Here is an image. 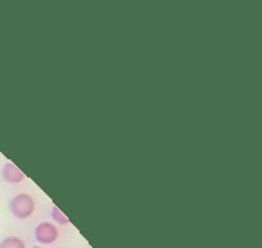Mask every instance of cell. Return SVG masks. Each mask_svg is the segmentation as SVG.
<instances>
[{"mask_svg":"<svg viewBox=\"0 0 262 248\" xmlns=\"http://www.w3.org/2000/svg\"><path fill=\"white\" fill-rule=\"evenodd\" d=\"M9 209H11V214L16 219H27L29 216H33L36 209L35 198L29 194H16L9 203Z\"/></svg>","mask_w":262,"mask_h":248,"instance_id":"6da1fadb","label":"cell"},{"mask_svg":"<svg viewBox=\"0 0 262 248\" xmlns=\"http://www.w3.org/2000/svg\"><path fill=\"white\" fill-rule=\"evenodd\" d=\"M58 237H60V230L54 223L43 221L35 229V239L40 244H53L58 241Z\"/></svg>","mask_w":262,"mask_h":248,"instance_id":"7a4b0ae2","label":"cell"},{"mask_svg":"<svg viewBox=\"0 0 262 248\" xmlns=\"http://www.w3.org/2000/svg\"><path fill=\"white\" fill-rule=\"evenodd\" d=\"M33 248H46V246H33Z\"/></svg>","mask_w":262,"mask_h":248,"instance_id":"8992f818","label":"cell"},{"mask_svg":"<svg viewBox=\"0 0 262 248\" xmlns=\"http://www.w3.org/2000/svg\"><path fill=\"white\" fill-rule=\"evenodd\" d=\"M51 216H53V219L58 223V225H69V217H67L62 210L58 209V206H53V210H51Z\"/></svg>","mask_w":262,"mask_h":248,"instance_id":"5b68a950","label":"cell"},{"mask_svg":"<svg viewBox=\"0 0 262 248\" xmlns=\"http://www.w3.org/2000/svg\"><path fill=\"white\" fill-rule=\"evenodd\" d=\"M0 248H27V244H26V241L20 239V237L9 236L0 241Z\"/></svg>","mask_w":262,"mask_h":248,"instance_id":"277c9868","label":"cell"},{"mask_svg":"<svg viewBox=\"0 0 262 248\" xmlns=\"http://www.w3.org/2000/svg\"><path fill=\"white\" fill-rule=\"evenodd\" d=\"M2 174H4V179L8 183H22L24 179H26V174H24V172L16 167L15 163H11V161H8L4 165V171H2Z\"/></svg>","mask_w":262,"mask_h":248,"instance_id":"3957f363","label":"cell"}]
</instances>
